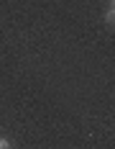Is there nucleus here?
Returning a JSON list of instances; mask_svg holds the SVG:
<instances>
[{"mask_svg": "<svg viewBox=\"0 0 115 149\" xmlns=\"http://www.w3.org/2000/svg\"><path fill=\"white\" fill-rule=\"evenodd\" d=\"M105 23H107V26H113V23H115V10H113V5L105 10Z\"/></svg>", "mask_w": 115, "mask_h": 149, "instance_id": "nucleus-1", "label": "nucleus"}, {"mask_svg": "<svg viewBox=\"0 0 115 149\" xmlns=\"http://www.w3.org/2000/svg\"><path fill=\"white\" fill-rule=\"evenodd\" d=\"M0 149H10V141H8V139H3V136H0Z\"/></svg>", "mask_w": 115, "mask_h": 149, "instance_id": "nucleus-2", "label": "nucleus"}]
</instances>
